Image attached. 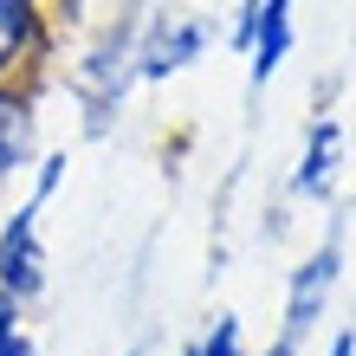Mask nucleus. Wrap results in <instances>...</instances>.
Masks as SVG:
<instances>
[{"mask_svg":"<svg viewBox=\"0 0 356 356\" xmlns=\"http://www.w3.org/2000/svg\"><path fill=\"white\" fill-rule=\"evenodd\" d=\"M130 85H136V26H111V33L97 39V52L78 58V72H72V91L85 97L91 130L111 123V111L123 104V91H130Z\"/></svg>","mask_w":356,"mask_h":356,"instance_id":"nucleus-1","label":"nucleus"},{"mask_svg":"<svg viewBox=\"0 0 356 356\" xmlns=\"http://www.w3.org/2000/svg\"><path fill=\"white\" fill-rule=\"evenodd\" d=\"M207 39H214V26H207L201 13H181V7L149 13V26H136V78L162 85V78L188 72L207 52Z\"/></svg>","mask_w":356,"mask_h":356,"instance_id":"nucleus-2","label":"nucleus"},{"mask_svg":"<svg viewBox=\"0 0 356 356\" xmlns=\"http://www.w3.org/2000/svg\"><path fill=\"white\" fill-rule=\"evenodd\" d=\"M39 214H46V201L26 195V201L7 214V227H0V291H13L19 305L46 291V246H39Z\"/></svg>","mask_w":356,"mask_h":356,"instance_id":"nucleus-3","label":"nucleus"},{"mask_svg":"<svg viewBox=\"0 0 356 356\" xmlns=\"http://www.w3.org/2000/svg\"><path fill=\"white\" fill-rule=\"evenodd\" d=\"M337 279H343V240L330 234L318 253H311L305 266H291V279H285V337H291V343H298L305 330H318V318H324Z\"/></svg>","mask_w":356,"mask_h":356,"instance_id":"nucleus-4","label":"nucleus"},{"mask_svg":"<svg viewBox=\"0 0 356 356\" xmlns=\"http://www.w3.org/2000/svg\"><path fill=\"white\" fill-rule=\"evenodd\" d=\"M52 46V0H0V85H19Z\"/></svg>","mask_w":356,"mask_h":356,"instance_id":"nucleus-5","label":"nucleus"},{"mask_svg":"<svg viewBox=\"0 0 356 356\" xmlns=\"http://www.w3.org/2000/svg\"><path fill=\"white\" fill-rule=\"evenodd\" d=\"M337 175H343V123H337V117H311L305 149H298V169H291V195L330 201Z\"/></svg>","mask_w":356,"mask_h":356,"instance_id":"nucleus-6","label":"nucleus"},{"mask_svg":"<svg viewBox=\"0 0 356 356\" xmlns=\"http://www.w3.org/2000/svg\"><path fill=\"white\" fill-rule=\"evenodd\" d=\"M33 130H39L33 91L26 85H0V181L33 162Z\"/></svg>","mask_w":356,"mask_h":356,"instance_id":"nucleus-7","label":"nucleus"},{"mask_svg":"<svg viewBox=\"0 0 356 356\" xmlns=\"http://www.w3.org/2000/svg\"><path fill=\"white\" fill-rule=\"evenodd\" d=\"M253 85H272V72L291 58V0H259V26H253Z\"/></svg>","mask_w":356,"mask_h":356,"instance_id":"nucleus-8","label":"nucleus"},{"mask_svg":"<svg viewBox=\"0 0 356 356\" xmlns=\"http://www.w3.org/2000/svg\"><path fill=\"white\" fill-rule=\"evenodd\" d=\"M188 356H246L240 318H234V311H220V318L207 324V337H201V343H188Z\"/></svg>","mask_w":356,"mask_h":356,"instance_id":"nucleus-9","label":"nucleus"},{"mask_svg":"<svg viewBox=\"0 0 356 356\" xmlns=\"http://www.w3.org/2000/svg\"><path fill=\"white\" fill-rule=\"evenodd\" d=\"M0 356H33V330L13 291H0Z\"/></svg>","mask_w":356,"mask_h":356,"instance_id":"nucleus-10","label":"nucleus"},{"mask_svg":"<svg viewBox=\"0 0 356 356\" xmlns=\"http://www.w3.org/2000/svg\"><path fill=\"white\" fill-rule=\"evenodd\" d=\"M58 181H65V149L39 156V181H33V195H39V201H52V195H58Z\"/></svg>","mask_w":356,"mask_h":356,"instance_id":"nucleus-11","label":"nucleus"},{"mask_svg":"<svg viewBox=\"0 0 356 356\" xmlns=\"http://www.w3.org/2000/svg\"><path fill=\"white\" fill-rule=\"evenodd\" d=\"M253 26H259V0H246V7L234 13V33H227V46L246 52V46H253Z\"/></svg>","mask_w":356,"mask_h":356,"instance_id":"nucleus-12","label":"nucleus"},{"mask_svg":"<svg viewBox=\"0 0 356 356\" xmlns=\"http://www.w3.org/2000/svg\"><path fill=\"white\" fill-rule=\"evenodd\" d=\"M330 356H356V324H343L337 337H330Z\"/></svg>","mask_w":356,"mask_h":356,"instance_id":"nucleus-13","label":"nucleus"},{"mask_svg":"<svg viewBox=\"0 0 356 356\" xmlns=\"http://www.w3.org/2000/svg\"><path fill=\"white\" fill-rule=\"evenodd\" d=\"M266 356H298V343H291V337H279V343H272Z\"/></svg>","mask_w":356,"mask_h":356,"instance_id":"nucleus-14","label":"nucleus"},{"mask_svg":"<svg viewBox=\"0 0 356 356\" xmlns=\"http://www.w3.org/2000/svg\"><path fill=\"white\" fill-rule=\"evenodd\" d=\"M181 356H188V350H181Z\"/></svg>","mask_w":356,"mask_h":356,"instance_id":"nucleus-15","label":"nucleus"}]
</instances>
